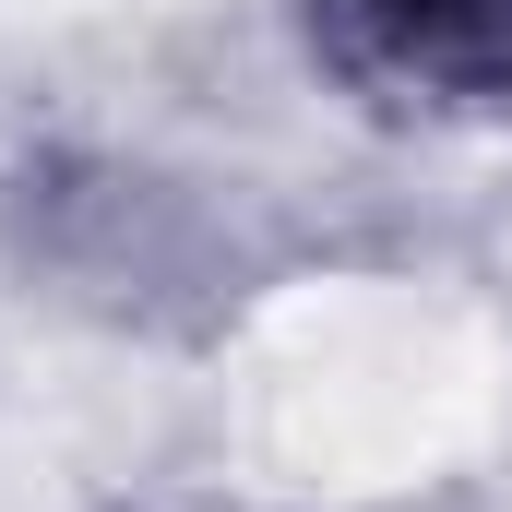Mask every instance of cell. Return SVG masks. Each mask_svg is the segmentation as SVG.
Returning a JSON list of instances; mask_svg holds the SVG:
<instances>
[{
  "label": "cell",
  "mask_w": 512,
  "mask_h": 512,
  "mask_svg": "<svg viewBox=\"0 0 512 512\" xmlns=\"http://www.w3.org/2000/svg\"><path fill=\"white\" fill-rule=\"evenodd\" d=\"M310 72L393 131L512 120V0H286Z\"/></svg>",
  "instance_id": "cell-1"
},
{
  "label": "cell",
  "mask_w": 512,
  "mask_h": 512,
  "mask_svg": "<svg viewBox=\"0 0 512 512\" xmlns=\"http://www.w3.org/2000/svg\"><path fill=\"white\" fill-rule=\"evenodd\" d=\"M203 512H215V501H203Z\"/></svg>",
  "instance_id": "cell-2"
}]
</instances>
